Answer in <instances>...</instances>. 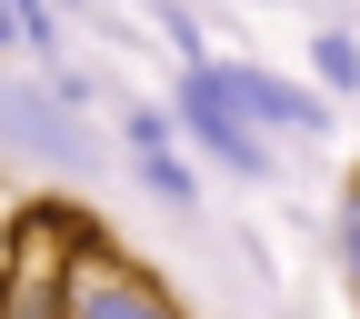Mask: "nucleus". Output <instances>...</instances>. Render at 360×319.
<instances>
[{"instance_id":"nucleus-1","label":"nucleus","mask_w":360,"mask_h":319,"mask_svg":"<svg viewBox=\"0 0 360 319\" xmlns=\"http://www.w3.org/2000/svg\"><path fill=\"white\" fill-rule=\"evenodd\" d=\"M101 250L80 210L60 200H30L0 240V319H70V290H80V259Z\"/></svg>"},{"instance_id":"nucleus-2","label":"nucleus","mask_w":360,"mask_h":319,"mask_svg":"<svg viewBox=\"0 0 360 319\" xmlns=\"http://www.w3.org/2000/svg\"><path fill=\"white\" fill-rule=\"evenodd\" d=\"M170 120H180V140H200L220 170H240V179H270V130L220 90V50H200V60H180V80H170Z\"/></svg>"},{"instance_id":"nucleus-3","label":"nucleus","mask_w":360,"mask_h":319,"mask_svg":"<svg viewBox=\"0 0 360 319\" xmlns=\"http://www.w3.org/2000/svg\"><path fill=\"white\" fill-rule=\"evenodd\" d=\"M70 319H180V299L150 280L141 259L90 250V259H80V290H70Z\"/></svg>"},{"instance_id":"nucleus-4","label":"nucleus","mask_w":360,"mask_h":319,"mask_svg":"<svg viewBox=\"0 0 360 319\" xmlns=\"http://www.w3.org/2000/svg\"><path fill=\"white\" fill-rule=\"evenodd\" d=\"M220 90H231L260 130H281V140H330V100H321V90H300V80H281V70L220 60Z\"/></svg>"},{"instance_id":"nucleus-5","label":"nucleus","mask_w":360,"mask_h":319,"mask_svg":"<svg viewBox=\"0 0 360 319\" xmlns=\"http://www.w3.org/2000/svg\"><path fill=\"white\" fill-rule=\"evenodd\" d=\"M130 170H141V190L170 200V210H191V200H200L191 160H180V120H170V110H130Z\"/></svg>"},{"instance_id":"nucleus-6","label":"nucleus","mask_w":360,"mask_h":319,"mask_svg":"<svg viewBox=\"0 0 360 319\" xmlns=\"http://www.w3.org/2000/svg\"><path fill=\"white\" fill-rule=\"evenodd\" d=\"M310 70H321V90H360V40L350 30H321V40H310Z\"/></svg>"},{"instance_id":"nucleus-7","label":"nucleus","mask_w":360,"mask_h":319,"mask_svg":"<svg viewBox=\"0 0 360 319\" xmlns=\"http://www.w3.org/2000/svg\"><path fill=\"white\" fill-rule=\"evenodd\" d=\"M340 280H350V309H360V179L340 190Z\"/></svg>"},{"instance_id":"nucleus-8","label":"nucleus","mask_w":360,"mask_h":319,"mask_svg":"<svg viewBox=\"0 0 360 319\" xmlns=\"http://www.w3.org/2000/svg\"><path fill=\"white\" fill-rule=\"evenodd\" d=\"M0 50H30V30H20V11L0 0Z\"/></svg>"}]
</instances>
